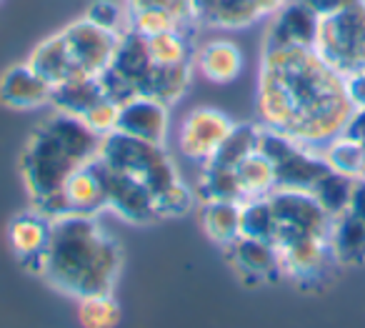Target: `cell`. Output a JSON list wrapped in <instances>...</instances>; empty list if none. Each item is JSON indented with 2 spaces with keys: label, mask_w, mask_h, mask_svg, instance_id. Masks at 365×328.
<instances>
[{
  "label": "cell",
  "mask_w": 365,
  "mask_h": 328,
  "mask_svg": "<svg viewBox=\"0 0 365 328\" xmlns=\"http://www.w3.org/2000/svg\"><path fill=\"white\" fill-rule=\"evenodd\" d=\"M255 113L263 128L320 151L345 133L355 108L345 76L315 48H263Z\"/></svg>",
  "instance_id": "6da1fadb"
},
{
  "label": "cell",
  "mask_w": 365,
  "mask_h": 328,
  "mask_svg": "<svg viewBox=\"0 0 365 328\" xmlns=\"http://www.w3.org/2000/svg\"><path fill=\"white\" fill-rule=\"evenodd\" d=\"M123 271V248L98 216L66 213L53 218L41 278L73 298L113 293Z\"/></svg>",
  "instance_id": "7a4b0ae2"
},
{
  "label": "cell",
  "mask_w": 365,
  "mask_h": 328,
  "mask_svg": "<svg viewBox=\"0 0 365 328\" xmlns=\"http://www.w3.org/2000/svg\"><path fill=\"white\" fill-rule=\"evenodd\" d=\"M103 136L93 133L81 118L51 111L36 126L21 151V176L31 206L61 193L68 178L98 158Z\"/></svg>",
  "instance_id": "3957f363"
},
{
  "label": "cell",
  "mask_w": 365,
  "mask_h": 328,
  "mask_svg": "<svg viewBox=\"0 0 365 328\" xmlns=\"http://www.w3.org/2000/svg\"><path fill=\"white\" fill-rule=\"evenodd\" d=\"M98 158L108 168H115V171L138 178L143 186L150 188L153 196L180 181L175 161L168 156L165 148L148 141H138V138L125 136L120 131L103 136Z\"/></svg>",
  "instance_id": "277c9868"
},
{
  "label": "cell",
  "mask_w": 365,
  "mask_h": 328,
  "mask_svg": "<svg viewBox=\"0 0 365 328\" xmlns=\"http://www.w3.org/2000/svg\"><path fill=\"white\" fill-rule=\"evenodd\" d=\"M258 151L273 163L278 188L290 191H313V186L330 171L323 153L318 148H308L293 138L283 136L278 131L260 126Z\"/></svg>",
  "instance_id": "5b68a950"
},
{
  "label": "cell",
  "mask_w": 365,
  "mask_h": 328,
  "mask_svg": "<svg viewBox=\"0 0 365 328\" xmlns=\"http://www.w3.org/2000/svg\"><path fill=\"white\" fill-rule=\"evenodd\" d=\"M315 51L340 76L365 71V0H358L348 11L320 21Z\"/></svg>",
  "instance_id": "8992f818"
},
{
  "label": "cell",
  "mask_w": 365,
  "mask_h": 328,
  "mask_svg": "<svg viewBox=\"0 0 365 328\" xmlns=\"http://www.w3.org/2000/svg\"><path fill=\"white\" fill-rule=\"evenodd\" d=\"M268 198L275 213V246L298 238H330L333 216L315 201L313 193L275 188Z\"/></svg>",
  "instance_id": "52a82bcc"
},
{
  "label": "cell",
  "mask_w": 365,
  "mask_h": 328,
  "mask_svg": "<svg viewBox=\"0 0 365 328\" xmlns=\"http://www.w3.org/2000/svg\"><path fill=\"white\" fill-rule=\"evenodd\" d=\"M150 68L153 61L148 53V41L135 31H125L118 41L110 66L98 78H101V86L108 98H113L115 103H125L128 98L140 93Z\"/></svg>",
  "instance_id": "ba28073f"
},
{
  "label": "cell",
  "mask_w": 365,
  "mask_h": 328,
  "mask_svg": "<svg viewBox=\"0 0 365 328\" xmlns=\"http://www.w3.org/2000/svg\"><path fill=\"white\" fill-rule=\"evenodd\" d=\"M235 128V121L218 108L198 106L185 113L178 128V151L185 161L205 166L220 151L223 141Z\"/></svg>",
  "instance_id": "9c48e42d"
},
{
  "label": "cell",
  "mask_w": 365,
  "mask_h": 328,
  "mask_svg": "<svg viewBox=\"0 0 365 328\" xmlns=\"http://www.w3.org/2000/svg\"><path fill=\"white\" fill-rule=\"evenodd\" d=\"M61 33L81 76H101L110 66L118 41H120V36L93 26L88 18H76Z\"/></svg>",
  "instance_id": "30bf717a"
},
{
  "label": "cell",
  "mask_w": 365,
  "mask_h": 328,
  "mask_svg": "<svg viewBox=\"0 0 365 328\" xmlns=\"http://www.w3.org/2000/svg\"><path fill=\"white\" fill-rule=\"evenodd\" d=\"M101 166L103 178H106L108 211L115 213L125 223H133V226H148V223H155L160 218L155 208V196L150 193V188L143 186L138 178L128 176V173L108 168L103 161Z\"/></svg>",
  "instance_id": "8fae6325"
},
{
  "label": "cell",
  "mask_w": 365,
  "mask_h": 328,
  "mask_svg": "<svg viewBox=\"0 0 365 328\" xmlns=\"http://www.w3.org/2000/svg\"><path fill=\"white\" fill-rule=\"evenodd\" d=\"M225 261L233 266L238 278L250 286L258 283H268L283 276L280 268V253L273 241H263V238H250L238 236L233 243L223 246Z\"/></svg>",
  "instance_id": "7c38bea8"
},
{
  "label": "cell",
  "mask_w": 365,
  "mask_h": 328,
  "mask_svg": "<svg viewBox=\"0 0 365 328\" xmlns=\"http://www.w3.org/2000/svg\"><path fill=\"white\" fill-rule=\"evenodd\" d=\"M278 253H280L283 276L300 283L318 281V278H323L330 271L333 263H338L330 238H320V236L280 243Z\"/></svg>",
  "instance_id": "4fadbf2b"
},
{
  "label": "cell",
  "mask_w": 365,
  "mask_h": 328,
  "mask_svg": "<svg viewBox=\"0 0 365 328\" xmlns=\"http://www.w3.org/2000/svg\"><path fill=\"white\" fill-rule=\"evenodd\" d=\"M118 131L138 138V141L165 146L168 133H170V106L138 93L125 103H120Z\"/></svg>",
  "instance_id": "5bb4252c"
},
{
  "label": "cell",
  "mask_w": 365,
  "mask_h": 328,
  "mask_svg": "<svg viewBox=\"0 0 365 328\" xmlns=\"http://www.w3.org/2000/svg\"><path fill=\"white\" fill-rule=\"evenodd\" d=\"M320 18L300 0H290L275 16L268 18L263 48H315Z\"/></svg>",
  "instance_id": "9a60e30c"
},
{
  "label": "cell",
  "mask_w": 365,
  "mask_h": 328,
  "mask_svg": "<svg viewBox=\"0 0 365 328\" xmlns=\"http://www.w3.org/2000/svg\"><path fill=\"white\" fill-rule=\"evenodd\" d=\"M51 231L53 221L48 216H43V213H38L36 208L18 213L8 223V243H11L13 253L18 256L21 266L36 273V276H41L43 256H46L48 243H51Z\"/></svg>",
  "instance_id": "2e32d148"
},
{
  "label": "cell",
  "mask_w": 365,
  "mask_h": 328,
  "mask_svg": "<svg viewBox=\"0 0 365 328\" xmlns=\"http://www.w3.org/2000/svg\"><path fill=\"white\" fill-rule=\"evenodd\" d=\"M53 86L26 63H13L0 76V106L11 111H41L51 106Z\"/></svg>",
  "instance_id": "e0dca14e"
},
{
  "label": "cell",
  "mask_w": 365,
  "mask_h": 328,
  "mask_svg": "<svg viewBox=\"0 0 365 328\" xmlns=\"http://www.w3.org/2000/svg\"><path fill=\"white\" fill-rule=\"evenodd\" d=\"M63 196H66L68 211L83 213V216H101L108 211V196H106V178H103L101 161H91L76 171L68 183L63 186Z\"/></svg>",
  "instance_id": "ac0fdd59"
},
{
  "label": "cell",
  "mask_w": 365,
  "mask_h": 328,
  "mask_svg": "<svg viewBox=\"0 0 365 328\" xmlns=\"http://www.w3.org/2000/svg\"><path fill=\"white\" fill-rule=\"evenodd\" d=\"M193 68L205 81L225 86V83H233L243 71V51L228 38H213L195 48Z\"/></svg>",
  "instance_id": "d6986e66"
},
{
  "label": "cell",
  "mask_w": 365,
  "mask_h": 328,
  "mask_svg": "<svg viewBox=\"0 0 365 328\" xmlns=\"http://www.w3.org/2000/svg\"><path fill=\"white\" fill-rule=\"evenodd\" d=\"M28 66H31L38 76L46 78L51 86H58V83L68 81V78L81 76L61 31L48 36L46 41H41L33 48L31 56H28Z\"/></svg>",
  "instance_id": "ffe728a7"
},
{
  "label": "cell",
  "mask_w": 365,
  "mask_h": 328,
  "mask_svg": "<svg viewBox=\"0 0 365 328\" xmlns=\"http://www.w3.org/2000/svg\"><path fill=\"white\" fill-rule=\"evenodd\" d=\"M106 98V91L101 86L98 76H76L68 81L53 86L51 111L66 113L73 118H83L96 103Z\"/></svg>",
  "instance_id": "44dd1931"
},
{
  "label": "cell",
  "mask_w": 365,
  "mask_h": 328,
  "mask_svg": "<svg viewBox=\"0 0 365 328\" xmlns=\"http://www.w3.org/2000/svg\"><path fill=\"white\" fill-rule=\"evenodd\" d=\"M193 73H195L193 63H185V66H155V63H153L140 93L173 108L190 91Z\"/></svg>",
  "instance_id": "7402d4cb"
},
{
  "label": "cell",
  "mask_w": 365,
  "mask_h": 328,
  "mask_svg": "<svg viewBox=\"0 0 365 328\" xmlns=\"http://www.w3.org/2000/svg\"><path fill=\"white\" fill-rule=\"evenodd\" d=\"M200 226L220 248L240 236V201H200Z\"/></svg>",
  "instance_id": "603a6c76"
},
{
  "label": "cell",
  "mask_w": 365,
  "mask_h": 328,
  "mask_svg": "<svg viewBox=\"0 0 365 328\" xmlns=\"http://www.w3.org/2000/svg\"><path fill=\"white\" fill-rule=\"evenodd\" d=\"M330 243L338 263H360L365 261V223L350 211L333 218Z\"/></svg>",
  "instance_id": "cb8c5ba5"
},
{
  "label": "cell",
  "mask_w": 365,
  "mask_h": 328,
  "mask_svg": "<svg viewBox=\"0 0 365 328\" xmlns=\"http://www.w3.org/2000/svg\"><path fill=\"white\" fill-rule=\"evenodd\" d=\"M195 196L198 201H243L235 168H225L213 161L200 166Z\"/></svg>",
  "instance_id": "d4e9b609"
},
{
  "label": "cell",
  "mask_w": 365,
  "mask_h": 328,
  "mask_svg": "<svg viewBox=\"0 0 365 328\" xmlns=\"http://www.w3.org/2000/svg\"><path fill=\"white\" fill-rule=\"evenodd\" d=\"M320 153H323L330 171L340 173V176L355 178V181L363 178V173H365V143L363 141L348 136V133H340L328 146L320 148Z\"/></svg>",
  "instance_id": "484cf974"
},
{
  "label": "cell",
  "mask_w": 365,
  "mask_h": 328,
  "mask_svg": "<svg viewBox=\"0 0 365 328\" xmlns=\"http://www.w3.org/2000/svg\"><path fill=\"white\" fill-rule=\"evenodd\" d=\"M240 183V193L245 198H265L278 188V176H275V168L268 158L260 151L250 153L245 161H240V166L235 168Z\"/></svg>",
  "instance_id": "4316f807"
},
{
  "label": "cell",
  "mask_w": 365,
  "mask_h": 328,
  "mask_svg": "<svg viewBox=\"0 0 365 328\" xmlns=\"http://www.w3.org/2000/svg\"><path fill=\"white\" fill-rule=\"evenodd\" d=\"M193 31H173L160 33V36L145 38L148 53L155 66H185L193 63L195 46H193Z\"/></svg>",
  "instance_id": "83f0119b"
},
{
  "label": "cell",
  "mask_w": 365,
  "mask_h": 328,
  "mask_svg": "<svg viewBox=\"0 0 365 328\" xmlns=\"http://www.w3.org/2000/svg\"><path fill=\"white\" fill-rule=\"evenodd\" d=\"M78 323L81 328H118L120 303L113 293H91L78 298Z\"/></svg>",
  "instance_id": "f1b7e54d"
},
{
  "label": "cell",
  "mask_w": 365,
  "mask_h": 328,
  "mask_svg": "<svg viewBox=\"0 0 365 328\" xmlns=\"http://www.w3.org/2000/svg\"><path fill=\"white\" fill-rule=\"evenodd\" d=\"M258 138H260V123H235L230 136L225 138L220 151L215 153L213 163H220L225 168H238L240 161H245L250 153L258 151Z\"/></svg>",
  "instance_id": "f546056e"
},
{
  "label": "cell",
  "mask_w": 365,
  "mask_h": 328,
  "mask_svg": "<svg viewBox=\"0 0 365 328\" xmlns=\"http://www.w3.org/2000/svg\"><path fill=\"white\" fill-rule=\"evenodd\" d=\"M240 236L275 241V213L268 196L240 201Z\"/></svg>",
  "instance_id": "4dcf8cb0"
},
{
  "label": "cell",
  "mask_w": 365,
  "mask_h": 328,
  "mask_svg": "<svg viewBox=\"0 0 365 328\" xmlns=\"http://www.w3.org/2000/svg\"><path fill=\"white\" fill-rule=\"evenodd\" d=\"M355 178L340 176L335 171H328L318 183L313 186V198L330 213V216H340V213L348 211L350 206V193H353Z\"/></svg>",
  "instance_id": "1f68e13d"
},
{
  "label": "cell",
  "mask_w": 365,
  "mask_h": 328,
  "mask_svg": "<svg viewBox=\"0 0 365 328\" xmlns=\"http://www.w3.org/2000/svg\"><path fill=\"white\" fill-rule=\"evenodd\" d=\"M128 13H130V31H135L143 38H153L173 31H198L195 26H188L185 21H180L175 13L163 11V8H140V11Z\"/></svg>",
  "instance_id": "d6a6232c"
},
{
  "label": "cell",
  "mask_w": 365,
  "mask_h": 328,
  "mask_svg": "<svg viewBox=\"0 0 365 328\" xmlns=\"http://www.w3.org/2000/svg\"><path fill=\"white\" fill-rule=\"evenodd\" d=\"M93 26L103 28L108 33L123 36L125 31H130V13H128L125 3H115V0H93L86 8V16Z\"/></svg>",
  "instance_id": "836d02e7"
},
{
  "label": "cell",
  "mask_w": 365,
  "mask_h": 328,
  "mask_svg": "<svg viewBox=\"0 0 365 328\" xmlns=\"http://www.w3.org/2000/svg\"><path fill=\"white\" fill-rule=\"evenodd\" d=\"M195 201H198L195 191L185 186V183H182V178H180V181H175L173 186H168L165 191H160L155 196L158 216H160V218L185 216V213L195 208Z\"/></svg>",
  "instance_id": "e575fe53"
},
{
  "label": "cell",
  "mask_w": 365,
  "mask_h": 328,
  "mask_svg": "<svg viewBox=\"0 0 365 328\" xmlns=\"http://www.w3.org/2000/svg\"><path fill=\"white\" fill-rule=\"evenodd\" d=\"M118 118H120V103H115L113 98L106 96L101 103H96L81 121L86 123L93 133H98V136H108V133L118 131Z\"/></svg>",
  "instance_id": "d590c367"
},
{
  "label": "cell",
  "mask_w": 365,
  "mask_h": 328,
  "mask_svg": "<svg viewBox=\"0 0 365 328\" xmlns=\"http://www.w3.org/2000/svg\"><path fill=\"white\" fill-rule=\"evenodd\" d=\"M125 3L128 11H140V8H163V11H170L175 13L180 21H185L188 26H198L195 21V11H193V3L190 0H123Z\"/></svg>",
  "instance_id": "8d00e7d4"
},
{
  "label": "cell",
  "mask_w": 365,
  "mask_h": 328,
  "mask_svg": "<svg viewBox=\"0 0 365 328\" xmlns=\"http://www.w3.org/2000/svg\"><path fill=\"white\" fill-rule=\"evenodd\" d=\"M300 3H303L310 13H315L320 21H325V18H333V16H338V13L348 11L358 0H300Z\"/></svg>",
  "instance_id": "74e56055"
},
{
  "label": "cell",
  "mask_w": 365,
  "mask_h": 328,
  "mask_svg": "<svg viewBox=\"0 0 365 328\" xmlns=\"http://www.w3.org/2000/svg\"><path fill=\"white\" fill-rule=\"evenodd\" d=\"M345 91H348V98H350V103H353L355 111L365 108V71L345 76Z\"/></svg>",
  "instance_id": "f35d334b"
},
{
  "label": "cell",
  "mask_w": 365,
  "mask_h": 328,
  "mask_svg": "<svg viewBox=\"0 0 365 328\" xmlns=\"http://www.w3.org/2000/svg\"><path fill=\"white\" fill-rule=\"evenodd\" d=\"M348 211L353 213L355 218L365 223V178H358L353 186V193H350V206Z\"/></svg>",
  "instance_id": "ab89813d"
},
{
  "label": "cell",
  "mask_w": 365,
  "mask_h": 328,
  "mask_svg": "<svg viewBox=\"0 0 365 328\" xmlns=\"http://www.w3.org/2000/svg\"><path fill=\"white\" fill-rule=\"evenodd\" d=\"M345 133L365 143V108H360V111L353 113V118H350V123H348V128H345Z\"/></svg>",
  "instance_id": "60d3db41"
},
{
  "label": "cell",
  "mask_w": 365,
  "mask_h": 328,
  "mask_svg": "<svg viewBox=\"0 0 365 328\" xmlns=\"http://www.w3.org/2000/svg\"><path fill=\"white\" fill-rule=\"evenodd\" d=\"M290 0H255V6H258L260 18H270L280 11L283 6H288Z\"/></svg>",
  "instance_id": "b9f144b4"
}]
</instances>
